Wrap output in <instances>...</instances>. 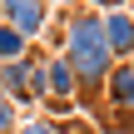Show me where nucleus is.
<instances>
[{
	"label": "nucleus",
	"mask_w": 134,
	"mask_h": 134,
	"mask_svg": "<svg viewBox=\"0 0 134 134\" xmlns=\"http://www.w3.org/2000/svg\"><path fill=\"white\" fill-rule=\"evenodd\" d=\"M129 20H134V5H129Z\"/></svg>",
	"instance_id": "nucleus-12"
},
{
	"label": "nucleus",
	"mask_w": 134,
	"mask_h": 134,
	"mask_svg": "<svg viewBox=\"0 0 134 134\" xmlns=\"http://www.w3.org/2000/svg\"><path fill=\"white\" fill-rule=\"evenodd\" d=\"M45 65H50V55H25V60L0 65V90L15 99V109H20V104H40V99L50 94V85H45Z\"/></svg>",
	"instance_id": "nucleus-2"
},
{
	"label": "nucleus",
	"mask_w": 134,
	"mask_h": 134,
	"mask_svg": "<svg viewBox=\"0 0 134 134\" xmlns=\"http://www.w3.org/2000/svg\"><path fill=\"white\" fill-rule=\"evenodd\" d=\"M104 99L119 109V114H134V65H114L109 70V80H104Z\"/></svg>",
	"instance_id": "nucleus-6"
},
{
	"label": "nucleus",
	"mask_w": 134,
	"mask_h": 134,
	"mask_svg": "<svg viewBox=\"0 0 134 134\" xmlns=\"http://www.w3.org/2000/svg\"><path fill=\"white\" fill-rule=\"evenodd\" d=\"M20 129V109H15V99L0 90V134H15Z\"/></svg>",
	"instance_id": "nucleus-8"
},
{
	"label": "nucleus",
	"mask_w": 134,
	"mask_h": 134,
	"mask_svg": "<svg viewBox=\"0 0 134 134\" xmlns=\"http://www.w3.org/2000/svg\"><path fill=\"white\" fill-rule=\"evenodd\" d=\"M99 25H104V45H109V55H114L119 65L134 60V20H129V5L104 10V15H99Z\"/></svg>",
	"instance_id": "nucleus-4"
},
{
	"label": "nucleus",
	"mask_w": 134,
	"mask_h": 134,
	"mask_svg": "<svg viewBox=\"0 0 134 134\" xmlns=\"http://www.w3.org/2000/svg\"><path fill=\"white\" fill-rule=\"evenodd\" d=\"M60 129H65V134H99L94 124H85V119H75V124H60Z\"/></svg>",
	"instance_id": "nucleus-10"
},
{
	"label": "nucleus",
	"mask_w": 134,
	"mask_h": 134,
	"mask_svg": "<svg viewBox=\"0 0 134 134\" xmlns=\"http://www.w3.org/2000/svg\"><path fill=\"white\" fill-rule=\"evenodd\" d=\"M129 5H134V0H129Z\"/></svg>",
	"instance_id": "nucleus-14"
},
{
	"label": "nucleus",
	"mask_w": 134,
	"mask_h": 134,
	"mask_svg": "<svg viewBox=\"0 0 134 134\" xmlns=\"http://www.w3.org/2000/svg\"><path fill=\"white\" fill-rule=\"evenodd\" d=\"M0 10H5V25L20 30L25 40H35L50 25V0H0Z\"/></svg>",
	"instance_id": "nucleus-3"
},
{
	"label": "nucleus",
	"mask_w": 134,
	"mask_h": 134,
	"mask_svg": "<svg viewBox=\"0 0 134 134\" xmlns=\"http://www.w3.org/2000/svg\"><path fill=\"white\" fill-rule=\"evenodd\" d=\"M15 134H65V129H60L50 114H35V119H20V129H15Z\"/></svg>",
	"instance_id": "nucleus-9"
},
{
	"label": "nucleus",
	"mask_w": 134,
	"mask_h": 134,
	"mask_svg": "<svg viewBox=\"0 0 134 134\" xmlns=\"http://www.w3.org/2000/svg\"><path fill=\"white\" fill-rule=\"evenodd\" d=\"M85 5H104V10H114V5H124V0H85Z\"/></svg>",
	"instance_id": "nucleus-11"
},
{
	"label": "nucleus",
	"mask_w": 134,
	"mask_h": 134,
	"mask_svg": "<svg viewBox=\"0 0 134 134\" xmlns=\"http://www.w3.org/2000/svg\"><path fill=\"white\" fill-rule=\"evenodd\" d=\"M60 55L70 60V70H75L80 90H104L109 70L119 65V60L109 55V45H104V25H99V15H94V10H70V15H65Z\"/></svg>",
	"instance_id": "nucleus-1"
},
{
	"label": "nucleus",
	"mask_w": 134,
	"mask_h": 134,
	"mask_svg": "<svg viewBox=\"0 0 134 134\" xmlns=\"http://www.w3.org/2000/svg\"><path fill=\"white\" fill-rule=\"evenodd\" d=\"M25 55H30V40L0 20V65H10V60H25Z\"/></svg>",
	"instance_id": "nucleus-7"
},
{
	"label": "nucleus",
	"mask_w": 134,
	"mask_h": 134,
	"mask_svg": "<svg viewBox=\"0 0 134 134\" xmlns=\"http://www.w3.org/2000/svg\"><path fill=\"white\" fill-rule=\"evenodd\" d=\"M45 85H50L45 99H55V104H70V99L80 94V80H75V70H70L65 55H50V65H45Z\"/></svg>",
	"instance_id": "nucleus-5"
},
{
	"label": "nucleus",
	"mask_w": 134,
	"mask_h": 134,
	"mask_svg": "<svg viewBox=\"0 0 134 134\" xmlns=\"http://www.w3.org/2000/svg\"><path fill=\"white\" fill-rule=\"evenodd\" d=\"M0 20H5V10H0Z\"/></svg>",
	"instance_id": "nucleus-13"
}]
</instances>
